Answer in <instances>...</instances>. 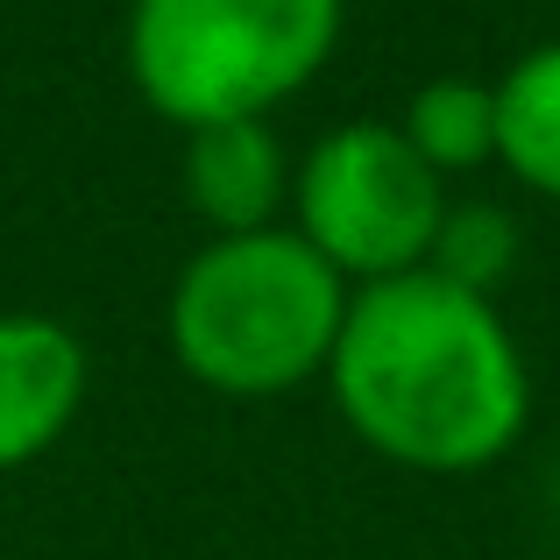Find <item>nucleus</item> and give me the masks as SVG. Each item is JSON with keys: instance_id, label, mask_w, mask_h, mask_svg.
<instances>
[{"instance_id": "f03ea898", "label": "nucleus", "mask_w": 560, "mask_h": 560, "mask_svg": "<svg viewBox=\"0 0 560 560\" xmlns=\"http://www.w3.org/2000/svg\"><path fill=\"white\" fill-rule=\"evenodd\" d=\"M348 284L291 228L213 234L171 284V355L220 397H284L327 376L348 319Z\"/></svg>"}, {"instance_id": "0eeeda50", "label": "nucleus", "mask_w": 560, "mask_h": 560, "mask_svg": "<svg viewBox=\"0 0 560 560\" xmlns=\"http://www.w3.org/2000/svg\"><path fill=\"white\" fill-rule=\"evenodd\" d=\"M497 164L525 191L560 199V43H539L497 79Z\"/></svg>"}, {"instance_id": "7ed1b4c3", "label": "nucleus", "mask_w": 560, "mask_h": 560, "mask_svg": "<svg viewBox=\"0 0 560 560\" xmlns=\"http://www.w3.org/2000/svg\"><path fill=\"white\" fill-rule=\"evenodd\" d=\"M348 22V0H136L128 79L171 128L270 121L319 79Z\"/></svg>"}, {"instance_id": "423d86ee", "label": "nucleus", "mask_w": 560, "mask_h": 560, "mask_svg": "<svg viewBox=\"0 0 560 560\" xmlns=\"http://www.w3.org/2000/svg\"><path fill=\"white\" fill-rule=\"evenodd\" d=\"M291 156L270 121H213L185 136V199L213 234H262L291 199Z\"/></svg>"}, {"instance_id": "f257e3e1", "label": "nucleus", "mask_w": 560, "mask_h": 560, "mask_svg": "<svg viewBox=\"0 0 560 560\" xmlns=\"http://www.w3.org/2000/svg\"><path fill=\"white\" fill-rule=\"evenodd\" d=\"M327 383L362 447L411 476H476L504 462L533 411V376L497 299L433 270L348 299Z\"/></svg>"}, {"instance_id": "6e6552de", "label": "nucleus", "mask_w": 560, "mask_h": 560, "mask_svg": "<svg viewBox=\"0 0 560 560\" xmlns=\"http://www.w3.org/2000/svg\"><path fill=\"white\" fill-rule=\"evenodd\" d=\"M397 136H405L440 178L482 171L497 156V85H482V79H433V85H419L411 107H405V121H397Z\"/></svg>"}, {"instance_id": "1a4fd4ad", "label": "nucleus", "mask_w": 560, "mask_h": 560, "mask_svg": "<svg viewBox=\"0 0 560 560\" xmlns=\"http://www.w3.org/2000/svg\"><path fill=\"white\" fill-rule=\"evenodd\" d=\"M425 270L447 277V284H462V291H476V299H497V284L518 270V220H511L504 206H490V199L447 206Z\"/></svg>"}, {"instance_id": "20e7f679", "label": "nucleus", "mask_w": 560, "mask_h": 560, "mask_svg": "<svg viewBox=\"0 0 560 560\" xmlns=\"http://www.w3.org/2000/svg\"><path fill=\"white\" fill-rule=\"evenodd\" d=\"M447 206V178L397 136V121L334 128L291 171V234L355 291L425 270Z\"/></svg>"}, {"instance_id": "39448f33", "label": "nucleus", "mask_w": 560, "mask_h": 560, "mask_svg": "<svg viewBox=\"0 0 560 560\" xmlns=\"http://www.w3.org/2000/svg\"><path fill=\"white\" fill-rule=\"evenodd\" d=\"M85 405V348L65 319L0 313V476L65 440Z\"/></svg>"}]
</instances>
